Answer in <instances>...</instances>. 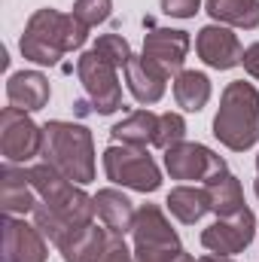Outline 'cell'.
Returning <instances> with one entry per match:
<instances>
[{
    "mask_svg": "<svg viewBox=\"0 0 259 262\" xmlns=\"http://www.w3.org/2000/svg\"><path fill=\"white\" fill-rule=\"evenodd\" d=\"M76 76H79V82L85 89V98H89V104L98 116H113L116 110H122L119 67H113L95 49H89L76 58Z\"/></svg>",
    "mask_w": 259,
    "mask_h": 262,
    "instance_id": "obj_5",
    "label": "cell"
},
{
    "mask_svg": "<svg viewBox=\"0 0 259 262\" xmlns=\"http://www.w3.org/2000/svg\"><path fill=\"white\" fill-rule=\"evenodd\" d=\"M183 140H186V119L180 113H171V110L168 113H159V128H156L153 146H159L165 152V149H171V146H177Z\"/></svg>",
    "mask_w": 259,
    "mask_h": 262,
    "instance_id": "obj_24",
    "label": "cell"
},
{
    "mask_svg": "<svg viewBox=\"0 0 259 262\" xmlns=\"http://www.w3.org/2000/svg\"><path fill=\"white\" fill-rule=\"evenodd\" d=\"M125 85H128L131 98L137 104H159L165 89H168V73L162 70L159 64H153L143 52L134 55L125 67Z\"/></svg>",
    "mask_w": 259,
    "mask_h": 262,
    "instance_id": "obj_14",
    "label": "cell"
},
{
    "mask_svg": "<svg viewBox=\"0 0 259 262\" xmlns=\"http://www.w3.org/2000/svg\"><path fill=\"white\" fill-rule=\"evenodd\" d=\"M256 171H259V156H256Z\"/></svg>",
    "mask_w": 259,
    "mask_h": 262,
    "instance_id": "obj_33",
    "label": "cell"
},
{
    "mask_svg": "<svg viewBox=\"0 0 259 262\" xmlns=\"http://www.w3.org/2000/svg\"><path fill=\"white\" fill-rule=\"evenodd\" d=\"M204 9L217 25L241 31L259 28V0H204Z\"/></svg>",
    "mask_w": 259,
    "mask_h": 262,
    "instance_id": "obj_19",
    "label": "cell"
},
{
    "mask_svg": "<svg viewBox=\"0 0 259 262\" xmlns=\"http://www.w3.org/2000/svg\"><path fill=\"white\" fill-rule=\"evenodd\" d=\"M256 238V213L250 207H241L232 216H217L201 232V247L220 256H235L247 250Z\"/></svg>",
    "mask_w": 259,
    "mask_h": 262,
    "instance_id": "obj_8",
    "label": "cell"
},
{
    "mask_svg": "<svg viewBox=\"0 0 259 262\" xmlns=\"http://www.w3.org/2000/svg\"><path fill=\"white\" fill-rule=\"evenodd\" d=\"M85 40H89V28L73 12H58L52 6H43L28 18L25 34L18 40V49L28 61L52 67L58 64L67 52L82 49Z\"/></svg>",
    "mask_w": 259,
    "mask_h": 262,
    "instance_id": "obj_1",
    "label": "cell"
},
{
    "mask_svg": "<svg viewBox=\"0 0 259 262\" xmlns=\"http://www.w3.org/2000/svg\"><path fill=\"white\" fill-rule=\"evenodd\" d=\"M171 89H174L177 107L186 113H201L210 101V92H213L207 73H201V70H180L171 79Z\"/></svg>",
    "mask_w": 259,
    "mask_h": 262,
    "instance_id": "obj_18",
    "label": "cell"
},
{
    "mask_svg": "<svg viewBox=\"0 0 259 262\" xmlns=\"http://www.w3.org/2000/svg\"><path fill=\"white\" fill-rule=\"evenodd\" d=\"M189 46H192L189 34L177 28H149V34H143V55L162 67L168 76H177L183 70Z\"/></svg>",
    "mask_w": 259,
    "mask_h": 262,
    "instance_id": "obj_11",
    "label": "cell"
},
{
    "mask_svg": "<svg viewBox=\"0 0 259 262\" xmlns=\"http://www.w3.org/2000/svg\"><path fill=\"white\" fill-rule=\"evenodd\" d=\"M131 241L134 244H180L177 232L171 229V220L159 204H140L134 226H131Z\"/></svg>",
    "mask_w": 259,
    "mask_h": 262,
    "instance_id": "obj_17",
    "label": "cell"
},
{
    "mask_svg": "<svg viewBox=\"0 0 259 262\" xmlns=\"http://www.w3.org/2000/svg\"><path fill=\"white\" fill-rule=\"evenodd\" d=\"M195 52H198V58L204 64L213 67V70H232L244 58L238 34L232 28H226V25H204L195 34Z\"/></svg>",
    "mask_w": 259,
    "mask_h": 262,
    "instance_id": "obj_10",
    "label": "cell"
},
{
    "mask_svg": "<svg viewBox=\"0 0 259 262\" xmlns=\"http://www.w3.org/2000/svg\"><path fill=\"white\" fill-rule=\"evenodd\" d=\"M180 244H134V262H174Z\"/></svg>",
    "mask_w": 259,
    "mask_h": 262,
    "instance_id": "obj_26",
    "label": "cell"
},
{
    "mask_svg": "<svg viewBox=\"0 0 259 262\" xmlns=\"http://www.w3.org/2000/svg\"><path fill=\"white\" fill-rule=\"evenodd\" d=\"M73 15L85 25V28H98L113 15V0H76L73 3Z\"/></svg>",
    "mask_w": 259,
    "mask_h": 262,
    "instance_id": "obj_25",
    "label": "cell"
},
{
    "mask_svg": "<svg viewBox=\"0 0 259 262\" xmlns=\"http://www.w3.org/2000/svg\"><path fill=\"white\" fill-rule=\"evenodd\" d=\"M95 213L110 235H128L134 226V216H137V207L125 192L104 186L95 192Z\"/></svg>",
    "mask_w": 259,
    "mask_h": 262,
    "instance_id": "obj_15",
    "label": "cell"
},
{
    "mask_svg": "<svg viewBox=\"0 0 259 262\" xmlns=\"http://www.w3.org/2000/svg\"><path fill=\"white\" fill-rule=\"evenodd\" d=\"M37 189L31 183V174L28 168L21 165H12V162H3L0 168V207L6 216H25V213H34L37 207Z\"/></svg>",
    "mask_w": 259,
    "mask_h": 262,
    "instance_id": "obj_12",
    "label": "cell"
},
{
    "mask_svg": "<svg viewBox=\"0 0 259 262\" xmlns=\"http://www.w3.org/2000/svg\"><path fill=\"white\" fill-rule=\"evenodd\" d=\"M156 128H159V116L153 110H134L110 128V140L125 146H149L156 140Z\"/></svg>",
    "mask_w": 259,
    "mask_h": 262,
    "instance_id": "obj_21",
    "label": "cell"
},
{
    "mask_svg": "<svg viewBox=\"0 0 259 262\" xmlns=\"http://www.w3.org/2000/svg\"><path fill=\"white\" fill-rule=\"evenodd\" d=\"M165 207L171 210V216L183 226H195L204 213H210V201H207V189L204 186H174L168 192Z\"/></svg>",
    "mask_w": 259,
    "mask_h": 262,
    "instance_id": "obj_20",
    "label": "cell"
},
{
    "mask_svg": "<svg viewBox=\"0 0 259 262\" xmlns=\"http://www.w3.org/2000/svg\"><path fill=\"white\" fill-rule=\"evenodd\" d=\"M49 244L43 232L34 223H25V216H3V247L0 262H46Z\"/></svg>",
    "mask_w": 259,
    "mask_h": 262,
    "instance_id": "obj_9",
    "label": "cell"
},
{
    "mask_svg": "<svg viewBox=\"0 0 259 262\" xmlns=\"http://www.w3.org/2000/svg\"><path fill=\"white\" fill-rule=\"evenodd\" d=\"M198 262H235V256H220V253H207V256H201Z\"/></svg>",
    "mask_w": 259,
    "mask_h": 262,
    "instance_id": "obj_30",
    "label": "cell"
},
{
    "mask_svg": "<svg viewBox=\"0 0 259 262\" xmlns=\"http://www.w3.org/2000/svg\"><path fill=\"white\" fill-rule=\"evenodd\" d=\"M201 9V0H162V12L171 18H192Z\"/></svg>",
    "mask_w": 259,
    "mask_h": 262,
    "instance_id": "obj_28",
    "label": "cell"
},
{
    "mask_svg": "<svg viewBox=\"0 0 259 262\" xmlns=\"http://www.w3.org/2000/svg\"><path fill=\"white\" fill-rule=\"evenodd\" d=\"M213 137L232 152H244L259 140V89L253 82L235 79L223 89Z\"/></svg>",
    "mask_w": 259,
    "mask_h": 262,
    "instance_id": "obj_3",
    "label": "cell"
},
{
    "mask_svg": "<svg viewBox=\"0 0 259 262\" xmlns=\"http://www.w3.org/2000/svg\"><path fill=\"white\" fill-rule=\"evenodd\" d=\"M40 156L79 186H89L95 180V137L79 122H64V119L46 122Z\"/></svg>",
    "mask_w": 259,
    "mask_h": 262,
    "instance_id": "obj_2",
    "label": "cell"
},
{
    "mask_svg": "<svg viewBox=\"0 0 259 262\" xmlns=\"http://www.w3.org/2000/svg\"><path fill=\"white\" fill-rule=\"evenodd\" d=\"M43 152V125H37L25 110H0V156L12 165H28Z\"/></svg>",
    "mask_w": 259,
    "mask_h": 262,
    "instance_id": "obj_7",
    "label": "cell"
},
{
    "mask_svg": "<svg viewBox=\"0 0 259 262\" xmlns=\"http://www.w3.org/2000/svg\"><path fill=\"white\" fill-rule=\"evenodd\" d=\"M98 262H134V250H128L125 235H107V247Z\"/></svg>",
    "mask_w": 259,
    "mask_h": 262,
    "instance_id": "obj_27",
    "label": "cell"
},
{
    "mask_svg": "<svg viewBox=\"0 0 259 262\" xmlns=\"http://www.w3.org/2000/svg\"><path fill=\"white\" fill-rule=\"evenodd\" d=\"M101 58H107L113 67H119V70H125L128 61L134 58V52H131L128 40L122 37V34H101L98 40H95V46H92Z\"/></svg>",
    "mask_w": 259,
    "mask_h": 262,
    "instance_id": "obj_23",
    "label": "cell"
},
{
    "mask_svg": "<svg viewBox=\"0 0 259 262\" xmlns=\"http://www.w3.org/2000/svg\"><path fill=\"white\" fill-rule=\"evenodd\" d=\"M174 262H198V259H192V256H189L186 250H180V253H177V259H174Z\"/></svg>",
    "mask_w": 259,
    "mask_h": 262,
    "instance_id": "obj_31",
    "label": "cell"
},
{
    "mask_svg": "<svg viewBox=\"0 0 259 262\" xmlns=\"http://www.w3.org/2000/svg\"><path fill=\"white\" fill-rule=\"evenodd\" d=\"M241 64H244V70H247V73L259 82V43H253V46H247V49H244Z\"/></svg>",
    "mask_w": 259,
    "mask_h": 262,
    "instance_id": "obj_29",
    "label": "cell"
},
{
    "mask_svg": "<svg viewBox=\"0 0 259 262\" xmlns=\"http://www.w3.org/2000/svg\"><path fill=\"white\" fill-rule=\"evenodd\" d=\"M253 192H256V198H259V177H256V183H253Z\"/></svg>",
    "mask_w": 259,
    "mask_h": 262,
    "instance_id": "obj_32",
    "label": "cell"
},
{
    "mask_svg": "<svg viewBox=\"0 0 259 262\" xmlns=\"http://www.w3.org/2000/svg\"><path fill=\"white\" fill-rule=\"evenodd\" d=\"M165 171L171 174V180H183V183H213L217 177H223L229 171L226 159L220 152H213L210 146L204 143H192V140H183L171 149H165Z\"/></svg>",
    "mask_w": 259,
    "mask_h": 262,
    "instance_id": "obj_6",
    "label": "cell"
},
{
    "mask_svg": "<svg viewBox=\"0 0 259 262\" xmlns=\"http://www.w3.org/2000/svg\"><path fill=\"white\" fill-rule=\"evenodd\" d=\"M107 229H98L95 223L89 226H79V229H70L64 235V241L58 244L61 250V259L64 262H98L104 247H107Z\"/></svg>",
    "mask_w": 259,
    "mask_h": 262,
    "instance_id": "obj_16",
    "label": "cell"
},
{
    "mask_svg": "<svg viewBox=\"0 0 259 262\" xmlns=\"http://www.w3.org/2000/svg\"><path fill=\"white\" fill-rule=\"evenodd\" d=\"M49 98H52V85H49V76L40 70H18L6 79L9 107H18L25 113H37L49 104Z\"/></svg>",
    "mask_w": 259,
    "mask_h": 262,
    "instance_id": "obj_13",
    "label": "cell"
},
{
    "mask_svg": "<svg viewBox=\"0 0 259 262\" xmlns=\"http://www.w3.org/2000/svg\"><path fill=\"white\" fill-rule=\"evenodd\" d=\"M207 189V201H210V213L217 216H232L244 207V189H241V180L235 174H223L217 177L213 183L204 186Z\"/></svg>",
    "mask_w": 259,
    "mask_h": 262,
    "instance_id": "obj_22",
    "label": "cell"
},
{
    "mask_svg": "<svg viewBox=\"0 0 259 262\" xmlns=\"http://www.w3.org/2000/svg\"><path fill=\"white\" fill-rule=\"evenodd\" d=\"M104 174L110 183L134 192H156L162 186V171L156 159L146 152V146L110 143L104 149Z\"/></svg>",
    "mask_w": 259,
    "mask_h": 262,
    "instance_id": "obj_4",
    "label": "cell"
}]
</instances>
